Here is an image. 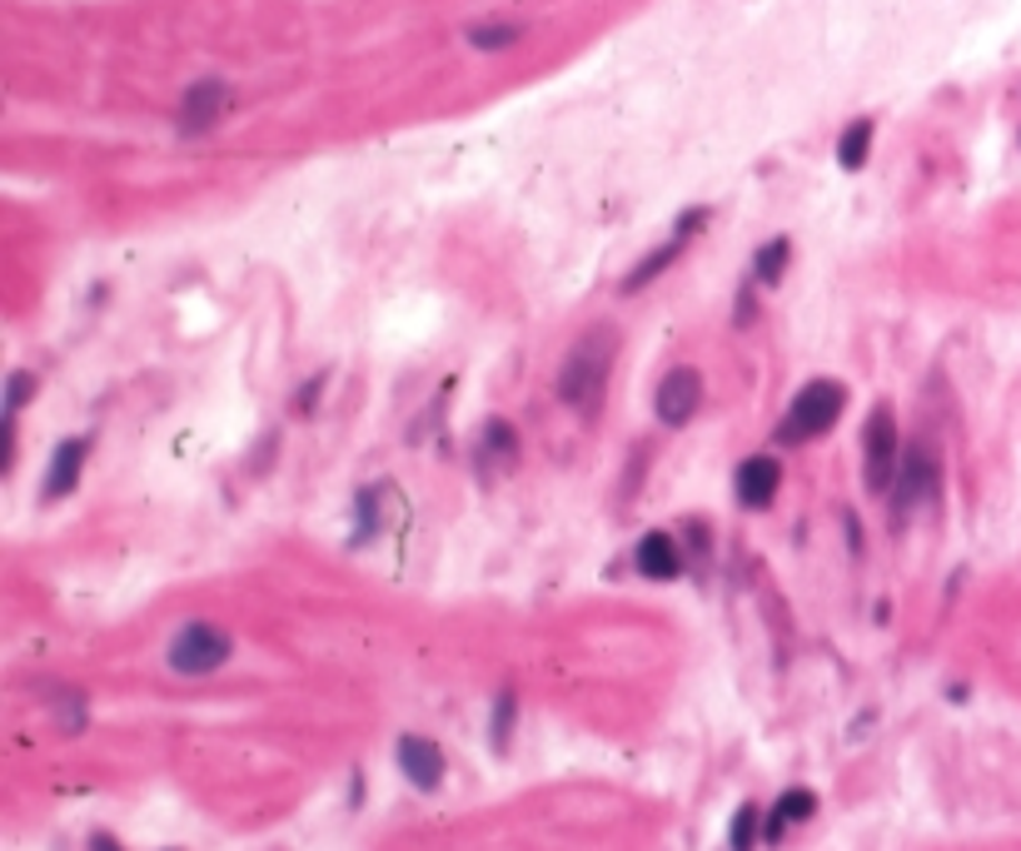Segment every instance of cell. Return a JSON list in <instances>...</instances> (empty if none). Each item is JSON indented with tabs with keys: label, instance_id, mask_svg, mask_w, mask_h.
<instances>
[{
	"label": "cell",
	"instance_id": "12",
	"mask_svg": "<svg viewBox=\"0 0 1021 851\" xmlns=\"http://www.w3.org/2000/svg\"><path fill=\"white\" fill-rule=\"evenodd\" d=\"M528 36V26L524 20H474L469 30H464V40L478 50V56H498V50H514L518 40Z\"/></svg>",
	"mask_w": 1021,
	"mask_h": 851
},
{
	"label": "cell",
	"instance_id": "7",
	"mask_svg": "<svg viewBox=\"0 0 1021 851\" xmlns=\"http://www.w3.org/2000/svg\"><path fill=\"white\" fill-rule=\"evenodd\" d=\"M698 409H703V374L688 369V364L668 369V379L658 384V419L678 429V423H688Z\"/></svg>",
	"mask_w": 1021,
	"mask_h": 851
},
{
	"label": "cell",
	"instance_id": "3",
	"mask_svg": "<svg viewBox=\"0 0 1021 851\" xmlns=\"http://www.w3.org/2000/svg\"><path fill=\"white\" fill-rule=\"evenodd\" d=\"M230 653H235V643H230V633H220L215 623H189L179 627L175 637H169V667H175L179 677H210L215 667L230 663Z\"/></svg>",
	"mask_w": 1021,
	"mask_h": 851
},
{
	"label": "cell",
	"instance_id": "14",
	"mask_svg": "<svg viewBox=\"0 0 1021 851\" xmlns=\"http://www.w3.org/2000/svg\"><path fill=\"white\" fill-rule=\"evenodd\" d=\"M813 812H817V796L807 792V786H797V792H782V802L772 806V816H768V826H762V837H768V842H782L787 826H793V822H807Z\"/></svg>",
	"mask_w": 1021,
	"mask_h": 851
},
{
	"label": "cell",
	"instance_id": "18",
	"mask_svg": "<svg viewBox=\"0 0 1021 851\" xmlns=\"http://www.w3.org/2000/svg\"><path fill=\"white\" fill-rule=\"evenodd\" d=\"M762 812H758V802H748V806H738V816H732V851H752L758 847V832H762Z\"/></svg>",
	"mask_w": 1021,
	"mask_h": 851
},
{
	"label": "cell",
	"instance_id": "10",
	"mask_svg": "<svg viewBox=\"0 0 1021 851\" xmlns=\"http://www.w3.org/2000/svg\"><path fill=\"white\" fill-rule=\"evenodd\" d=\"M633 563H638V573H643V578L668 583V578H678V573H683V548H678L673 534H648V538H638Z\"/></svg>",
	"mask_w": 1021,
	"mask_h": 851
},
{
	"label": "cell",
	"instance_id": "23",
	"mask_svg": "<svg viewBox=\"0 0 1021 851\" xmlns=\"http://www.w3.org/2000/svg\"><path fill=\"white\" fill-rule=\"evenodd\" d=\"M90 851H120V847H115L110 837H95V842H90Z\"/></svg>",
	"mask_w": 1021,
	"mask_h": 851
},
{
	"label": "cell",
	"instance_id": "9",
	"mask_svg": "<svg viewBox=\"0 0 1021 851\" xmlns=\"http://www.w3.org/2000/svg\"><path fill=\"white\" fill-rule=\"evenodd\" d=\"M393 757H399L403 776H409L419 792H434V786L444 782V752H439V742H429V737H399Z\"/></svg>",
	"mask_w": 1021,
	"mask_h": 851
},
{
	"label": "cell",
	"instance_id": "19",
	"mask_svg": "<svg viewBox=\"0 0 1021 851\" xmlns=\"http://www.w3.org/2000/svg\"><path fill=\"white\" fill-rule=\"evenodd\" d=\"M354 524H359V542H369L379 534V488H359L354 498Z\"/></svg>",
	"mask_w": 1021,
	"mask_h": 851
},
{
	"label": "cell",
	"instance_id": "8",
	"mask_svg": "<svg viewBox=\"0 0 1021 851\" xmlns=\"http://www.w3.org/2000/svg\"><path fill=\"white\" fill-rule=\"evenodd\" d=\"M732 488H738L742 508H768L772 498H778V488H782V463L772 459V453H752V459L738 463Z\"/></svg>",
	"mask_w": 1021,
	"mask_h": 851
},
{
	"label": "cell",
	"instance_id": "16",
	"mask_svg": "<svg viewBox=\"0 0 1021 851\" xmlns=\"http://www.w3.org/2000/svg\"><path fill=\"white\" fill-rule=\"evenodd\" d=\"M872 140H877V125L867 120H853L843 135H837V165L843 169H863L867 165V155H872Z\"/></svg>",
	"mask_w": 1021,
	"mask_h": 851
},
{
	"label": "cell",
	"instance_id": "5",
	"mask_svg": "<svg viewBox=\"0 0 1021 851\" xmlns=\"http://www.w3.org/2000/svg\"><path fill=\"white\" fill-rule=\"evenodd\" d=\"M937 483H942L937 453H932L927 443H917V449H912L907 459H902L897 483H892V508H897V518H907L917 503H927V498L937 493Z\"/></svg>",
	"mask_w": 1021,
	"mask_h": 851
},
{
	"label": "cell",
	"instance_id": "22",
	"mask_svg": "<svg viewBox=\"0 0 1021 851\" xmlns=\"http://www.w3.org/2000/svg\"><path fill=\"white\" fill-rule=\"evenodd\" d=\"M319 389H324V379H310V384L300 389V403H294V409H300V413H310V403L319 399Z\"/></svg>",
	"mask_w": 1021,
	"mask_h": 851
},
{
	"label": "cell",
	"instance_id": "11",
	"mask_svg": "<svg viewBox=\"0 0 1021 851\" xmlns=\"http://www.w3.org/2000/svg\"><path fill=\"white\" fill-rule=\"evenodd\" d=\"M85 459H90V443H85V439H66V443H60L56 459H50V468H46V498H66L70 488H80Z\"/></svg>",
	"mask_w": 1021,
	"mask_h": 851
},
{
	"label": "cell",
	"instance_id": "21",
	"mask_svg": "<svg viewBox=\"0 0 1021 851\" xmlns=\"http://www.w3.org/2000/svg\"><path fill=\"white\" fill-rule=\"evenodd\" d=\"M30 393H36V379H30V374H10V384H6V419H16V413L26 409Z\"/></svg>",
	"mask_w": 1021,
	"mask_h": 851
},
{
	"label": "cell",
	"instance_id": "20",
	"mask_svg": "<svg viewBox=\"0 0 1021 851\" xmlns=\"http://www.w3.org/2000/svg\"><path fill=\"white\" fill-rule=\"evenodd\" d=\"M514 712H518V697H514V693H498V702H494V747H498V752H508Z\"/></svg>",
	"mask_w": 1021,
	"mask_h": 851
},
{
	"label": "cell",
	"instance_id": "17",
	"mask_svg": "<svg viewBox=\"0 0 1021 851\" xmlns=\"http://www.w3.org/2000/svg\"><path fill=\"white\" fill-rule=\"evenodd\" d=\"M787 260H793V239H768L758 254H752V280L762 284V290H772V284L782 280V270H787Z\"/></svg>",
	"mask_w": 1021,
	"mask_h": 851
},
{
	"label": "cell",
	"instance_id": "4",
	"mask_svg": "<svg viewBox=\"0 0 1021 851\" xmlns=\"http://www.w3.org/2000/svg\"><path fill=\"white\" fill-rule=\"evenodd\" d=\"M863 478H867V493H892L897 483V468H902V443H897V419L892 409H877L867 419V433H863Z\"/></svg>",
	"mask_w": 1021,
	"mask_h": 851
},
{
	"label": "cell",
	"instance_id": "2",
	"mask_svg": "<svg viewBox=\"0 0 1021 851\" xmlns=\"http://www.w3.org/2000/svg\"><path fill=\"white\" fill-rule=\"evenodd\" d=\"M843 403H847V389L833 384V379H813L807 389H797V399L787 403L782 423H778V443H813L843 419Z\"/></svg>",
	"mask_w": 1021,
	"mask_h": 851
},
{
	"label": "cell",
	"instance_id": "13",
	"mask_svg": "<svg viewBox=\"0 0 1021 851\" xmlns=\"http://www.w3.org/2000/svg\"><path fill=\"white\" fill-rule=\"evenodd\" d=\"M518 459V433L508 429L504 419H488L484 423V439H478V473H494V468L514 463Z\"/></svg>",
	"mask_w": 1021,
	"mask_h": 851
},
{
	"label": "cell",
	"instance_id": "15",
	"mask_svg": "<svg viewBox=\"0 0 1021 851\" xmlns=\"http://www.w3.org/2000/svg\"><path fill=\"white\" fill-rule=\"evenodd\" d=\"M683 244H688L683 234H673V239H668V244H658V250L648 254V260L638 264V270H629V280H623V294H638V290H648V284H653L658 274H668V264H673L678 254H683Z\"/></svg>",
	"mask_w": 1021,
	"mask_h": 851
},
{
	"label": "cell",
	"instance_id": "6",
	"mask_svg": "<svg viewBox=\"0 0 1021 851\" xmlns=\"http://www.w3.org/2000/svg\"><path fill=\"white\" fill-rule=\"evenodd\" d=\"M235 105V90L225 80H195L179 100V135H210Z\"/></svg>",
	"mask_w": 1021,
	"mask_h": 851
},
{
	"label": "cell",
	"instance_id": "1",
	"mask_svg": "<svg viewBox=\"0 0 1021 851\" xmlns=\"http://www.w3.org/2000/svg\"><path fill=\"white\" fill-rule=\"evenodd\" d=\"M613 359H619V334H613V329H589V334L568 349V359L558 364V379H553L558 399L568 403V409L593 413V403H603V389H609Z\"/></svg>",
	"mask_w": 1021,
	"mask_h": 851
}]
</instances>
